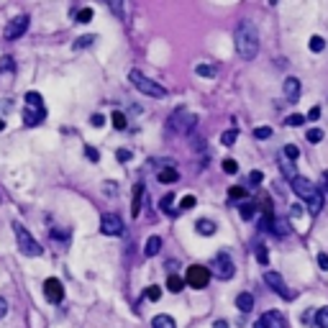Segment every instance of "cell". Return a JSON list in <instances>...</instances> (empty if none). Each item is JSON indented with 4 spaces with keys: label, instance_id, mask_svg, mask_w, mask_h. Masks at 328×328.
Segmentation results:
<instances>
[{
    "label": "cell",
    "instance_id": "29",
    "mask_svg": "<svg viewBox=\"0 0 328 328\" xmlns=\"http://www.w3.org/2000/svg\"><path fill=\"white\" fill-rule=\"evenodd\" d=\"M93 21V8H80L77 11V24H90Z\"/></svg>",
    "mask_w": 328,
    "mask_h": 328
},
{
    "label": "cell",
    "instance_id": "20",
    "mask_svg": "<svg viewBox=\"0 0 328 328\" xmlns=\"http://www.w3.org/2000/svg\"><path fill=\"white\" fill-rule=\"evenodd\" d=\"M151 325L154 328H177V323H174V318L172 315H154V320H151Z\"/></svg>",
    "mask_w": 328,
    "mask_h": 328
},
{
    "label": "cell",
    "instance_id": "54",
    "mask_svg": "<svg viewBox=\"0 0 328 328\" xmlns=\"http://www.w3.org/2000/svg\"><path fill=\"white\" fill-rule=\"evenodd\" d=\"M254 328H261V323H256V325H254Z\"/></svg>",
    "mask_w": 328,
    "mask_h": 328
},
{
    "label": "cell",
    "instance_id": "7",
    "mask_svg": "<svg viewBox=\"0 0 328 328\" xmlns=\"http://www.w3.org/2000/svg\"><path fill=\"white\" fill-rule=\"evenodd\" d=\"M100 231H103L105 236H121V233L126 231V226H123V221H121V215L105 213V215L100 218Z\"/></svg>",
    "mask_w": 328,
    "mask_h": 328
},
{
    "label": "cell",
    "instance_id": "10",
    "mask_svg": "<svg viewBox=\"0 0 328 328\" xmlns=\"http://www.w3.org/2000/svg\"><path fill=\"white\" fill-rule=\"evenodd\" d=\"M44 295H47L49 302H62L64 300V287H62V282L57 277H49L47 282H44Z\"/></svg>",
    "mask_w": 328,
    "mask_h": 328
},
{
    "label": "cell",
    "instance_id": "21",
    "mask_svg": "<svg viewBox=\"0 0 328 328\" xmlns=\"http://www.w3.org/2000/svg\"><path fill=\"white\" fill-rule=\"evenodd\" d=\"M238 213H241V218H244V221H251V218H254V213H256V203H251V200L241 203V205H238Z\"/></svg>",
    "mask_w": 328,
    "mask_h": 328
},
{
    "label": "cell",
    "instance_id": "4",
    "mask_svg": "<svg viewBox=\"0 0 328 328\" xmlns=\"http://www.w3.org/2000/svg\"><path fill=\"white\" fill-rule=\"evenodd\" d=\"M195 123H198V116H192L187 108H177V111L167 118L169 131H177V134H190L195 128Z\"/></svg>",
    "mask_w": 328,
    "mask_h": 328
},
{
    "label": "cell",
    "instance_id": "27",
    "mask_svg": "<svg viewBox=\"0 0 328 328\" xmlns=\"http://www.w3.org/2000/svg\"><path fill=\"white\" fill-rule=\"evenodd\" d=\"M272 233H277V236H287V233H290V228H287V223H285V221H279V218H274Z\"/></svg>",
    "mask_w": 328,
    "mask_h": 328
},
{
    "label": "cell",
    "instance_id": "11",
    "mask_svg": "<svg viewBox=\"0 0 328 328\" xmlns=\"http://www.w3.org/2000/svg\"><path fill=\"white\" fill-rule=\"evenodd\" d=\"M264 282H267V285H269L274 292H279L285 300H290V297H292V292L285 287V279H282V274H277V272H267V274H264Z\"/></svg>",
    "mask_w": 328,
    "mask_h": 328
},
{
    "label": "cell",
    "instance_id": "16",
    "mask_svg": "<svg viewBox=\"0 0 328 328\" xmlns=\"http://www.w3.org/2000/svg\"><path fill=\"white\" fill-rule=\"evenodd\" d=\"M162 251V238L159 236H149L146 238V246H144V254L146 256H154V254H159Z\"/></svg>",
    "mask_w": 328,
    "mask_h": 328
},
{
    "label": "cell",
    "instance_id": "53",
    "mask_svg": "<svg viewBox=\"0 0 328 328\" xmlns=\"http://www.w3.org/2000/svg\"><path fill=\"white\" fill-rule=\"evenodd\" d=\"M3 128H6V121H3V118H0V131H3Z\"/></svg>",
    "mask_w": 328,
    "mask_h": 328
},
{
    "label": "cell",
    "instance_id": "23",
    "mask_svg": "<svg viewBox=\"0 0 328 328\" xmlns=\"http://www.w3.org/2000/svg\"><path fill=\"white\" fill-rule=\"evenodd\" d=\"M236 139H238V128H228V131H223L221 144H223V146H233V144H236Z\"/></svg>",
    "mask_w": 328,
    "mask_h": 328
},
{
    "label": "cell",
    "instance_id": "35",
    "mask_svg": "<svg viewBox=\"0 0 328 328\" xmlns=\"http://www.w3.org/2000/svg\"><path fill=\"white\" fill-rule=\"evenodd\" d=\"M305 136H308V141H310V144H318V141H323V131H320V128H310Z\"/></svg>",
    "mask_w": 328,
    "mask_h": 328
},
{
    "label": "cell",
    "instance_id": "52",
    "mask_svg": "<svg viewBox=\"0 0 328 328\" xmlns=\"http://www.w3.org/2000/svg\"><path fill=\"white\" fill-rule=\"evenodd\" d=\"M213 328H228V323H226V320H215Z\"/></svg>",
    "mask_w": 328,
    "mask_h": 328
},
{
    "label": "cell",
    "instance_id": "49",
    "mask_svg": "<svg viewBox=\"0 0 328 328\" xmlns=\"http://www.w3.org/2000/svg\"><path fill=\"white\" fill-rule=\"evenodd\" d=\"M118 159H121V162H128V159H131V151H128V149H121V151H118Z\"/></svg>",
    "mask_w": 328,
    "mask_h": 328
},
{
    "label": "cell",
    "instance_id": "44",
    "mask_svg": "<svg viewBox=\"0 0 328 328\" xmlns=\"http://www.w3.org/2000/svg\"><path fill=\"white\" fill-rule=\"evenodd\" d=\"M244 195H246V190H244V187H231V190H228V198H231V200L244 198Z\"/></svg>",
    "mask_w": 328,
    "mask_h": 328
},
{
    "label": "cell",
    "instance_id": "8",
    "mask_svg": "<svg viewBox=\"0 0 328 328\" xmlns=\"http://www.w3.org/2000/svg\"><path fill=\"white\" fill-rule=\"evenodd\" d=\"M29 31V16H16L11 24L6 26V31H3V36L8 39V41H16V39H21Z\"/></svg>",
    "mask_w": 328,
    "mask_h": 328
},
{
    "label": "cell",
    "instance_id": "55",
    "mask_svg": "<svg viewBox=\"0 0 328 328\" xmlns=\"http://www.w3.org/2000/svg\"><path fill=\"white\" fill-rule=\"evenodd\" d=\"M325 180H328V174H325ZM325 190H328V187H325Z\"/></svg>",
    "mask_w": 328,
    "mask_h": 328
},
{
    "label": "cell",
    "instance_id": "50",
    "mask_svg": "<svg viewBox=\"0 0 328 328\" xmlns=\"http://www.w3.org/2000/svg\"><path fill=\"white\" fill-rule=\"evenodd\" d=\"M6 313H8V302L0 297V318H6Z\"/></svg>",
    "mask_w": 328,
    "mask_h": 328
},
{
    "label": "cell",
    "instance_id": "26",
    "mask_svg": "<svg viewBox=\"0 0 328 328\" xmlns=\"http://www.w3.org/2000/svg\"><path fill=\"white\" fill-rule=\"evenodd\" d=\"M315 328H328V308H320L315 313Z\"/></svg>",
    "mask_w": 328,
    "mask_h": 328
},
{
    "label": "cell",
    "instance_id": "34",
    "mask_svg": "<svg viewBox=\"0 0 328 328\" xmlns=\"http://www.w3.org/2000/svg\"><path fill=\"white\" fill-rule=\"evenodd\" d=\"M223 172H226V174H236V172H238V162L231 159V157L223 159Z\"/></svg>",
    "mask_w": 328,
    "mask_h": 328
},
{
    "label": "cell",
    "instance_id": "1",
    "mask_svg": "<svg viewBox=\"0 0 328 328\" xmlns=\"http://www.w3.org/2000/svg\"><path fill=\"white\" fill-rule=\"evenodd\" d=\"M236 52L241 59H254L259 52V34L251 21H241L236 29Z\"/></svg>",
    "mask_w": 328,
    "mask_h": 328
},
{
    "label": "cell",
    "instance_id": "18",
    "mask_svg": "<svg viewBox=\"0 0 328 328\" xmlns=\"http://www.w3.org/2000/svg\"><path fill=\"white\" fill-rule=\"evenodd\" d=\"M236 308L241 310V313H249V310L254 308V297H251L249 292H241V295L236 297Z\"/></svg>",
    "mask_w": 328,
    "mask_h": 328
},
{
    "label": "cell",
    "instance_id": "15",
    "mask_svg": "<svg viewBox=\"0 0 328 328\" xmlns=\"http://www.w3.org/2000/svg\"><path fill=\"white\" fill-rule=\"evenodd\" d=\"M157 180H159L162 185H172V182L180 180V172L174 169V167H162V169L157 172Z\"/></svg>",
    "mask_w": 328,
    "mask_h": 328
},
{
    "label": "cell",
    "instance_id": "24",
    "mask_svg": "<svg viewBox=\"0 0 328 328\" xmlns=\"http://www.w3.org/2000/svg\"><path fill=\"white\" fill-rule=\"evenodd\" d=\"M195 72H198L200 77H215L218 67H215V64H198V67H195Z\"/></svg>",
    "mask_w": 328,
    "mask_h": 328
},
{
    "label": "cell",
    "instance_id": "39",
    "mask_svg": "<svg viewBox=\"0 0 328 328\" xmlns=\"http://www.w3.org/2000/svg\"><path fill=\"white\" fill-rule=\"evenodd\" d=\"M290 128H295V126H302L305 123V116H300V113H295V116H287V121H285Z\"/></svg>",
    "mask_w": 328,
    "mask_h": 328
},
{
    "label": "cell",
    "instance_id": "12",
    "mask_svg": "<svg viewBox=\"0 0 328 328\" xmlns=\"http://www.w3.org/2000/svg\"><path fill=\"white\" fill-rule=\"evenodd\" d=\"M259 323H261V328H287V323H285V315H282V313H277V310H269V313H264Z\"/></svg>",
    "mask_w": 328,
    "mask_h": 328
},
{
    "label": "cell",
    "instance_id": "19",
    "mask_svg": "<svg viewBox=\"0 0 328 328\" xmlns=\"http://www.w3.org/2000/svg\"><path fill=\"white\" fill-rule=\"evenodd\" d=\"M195 228H198V233H203V236H213L218 226H215L213 221H208V218H200V221L195 223Z\"/></svg>",
    "mask_w": 328,
    "mask_h": 328
},
{
    "label": "cell",
    "instance_id": "40",
    "mask_svg": "<svg viewBox=\"0 0 328 328\" xmlns=\"http://www.w3.org/2000/svg\"><path fill=\"white\" fill-rule=\"evenodd\" d=\"M13 67H16V64H13V59L11 57H3V59H0V72H13Z\"/></svg>",
    "mask_w": 328,
    "mask_h": 328
},
{
    "label": "cell",
    "instance_id": "3",
    "mask_svg": "<svg viewBox=\"0 0 328 328\" xmlns=\"http://www.w3.org/2000/svg\"><path fill=\"white\" fill-rule=\"evenodd\" d=\"M128 80L134 82V87H136L139 93H144V95H149V98H164V95H167V90H164L159 82L144 77L139 70H131V72H128Z\"/></svg>",
    "mask_w": 328,
    "mask_h": 328
},
{
    "label": "cell",
    "instance_id": "5",
    "mask_svg": "<svg viewBox=\"0 0 328 328\" xmlns=\"http://www.w3.org/2000/svg\"><path fill=\"white\" fill-rule=\"evenodd\" d=\"M13 231H16V238H18V249H21V254H26V256H41V246H39V241L36 238L24 228V223H13Z\"/></svg>",
    "mask_w": 328,
    "mask_h": 328
},
{
    "label": "cell",
    "instance_id": "13",
    "mask_svg": "<svg viewBox=\"0 0 328 328\" xmlns=\"http://www.w3.org/2000/svg\"><path fill=\"white\" fill-rule=\"evenodd\" d=\"M44 118H47V111H44V108L26 105V111H24V123H26V126H39Z\"/></svg>",
    "mask_w": 328,
    "mask_h": 328
},
{
    "label": "cell",
    "instance_id": "38",
    "mask_svg": "<svg viewBox=\"0 0 328 328\" xmlns=\"http://www.w3.org/2000/svg\"><path fill=\"white\" fill-rule=\"evenodd\" d=\"M159 297H162V290H159L157 285H151V287H146V300H154V302H157Z\"/></svg>",
    "mask_w": 328,
    "mask_h": 328
},
{
    "label": "cell",
    "instance_id": "22",
    "mask_svg": "<svg viewBox=\"0 0 328 328\" xmlns=\"http://www.w3.org/2000/svg\"><path fill=\"white\" fill-rule=\"evenodd\" d=\"M167 290H169V292H182V290H185V282H182L177 274H169V279H167Z\"/></svg>",
    "mask_w": 328,
    "mask_h": 328
},
{
    "label": "cell",
    "instance_id": "30",
    "mask_svg": "<svg viewBox=\"0 0 328 328\" xmlns=\"http://www.w3.org/2000/svg\"><path fill=\"white\" fill-rule=\"evenodd\" d=\"M174 195H164V198H162V210L167 213V215H174Z\"/></svg>",
    "mask_w": 328,
    "mask_h": 328
},
{
    "label": "cell",
    "instance_id": "42",
    "mask_svg": "<svg viewBox=\"0 0 328 328\" xmlns=\"http://www.w3.org/2000/svg\"><path fill=\"white\" fill-rule=\"evenodd\" d=\"M300 215H302V205H300V203H292V205H290V218H292V221H297Z\"/></svg>",
    "mask_w": 328,
    "mask_h": 328
},
{
    "label": "cell",
    "instance_id": "32",
    "mask_svg": "<svg viewBox=\"0 0 328 328\" xmlns=\"http://www.w3.org/2000/svg\"><path fill=\"white\" fill-rule=\"evenodd\" d=\"M26 103L34 105V108H44V100H41L39 93H26Z\"/></svg>",
    "mask_w": 328,
    "mask_h": 328
},
{
    "label": "cell",
    "instance_id": "41",
    "mask_svg": "<svg viewBox=\"0 0 328 328\" xmlns=\"http://www.w3.org/2000/svg\"><path fill=\"white\" fill-rule=\"evenodd\" d=\"M180 208H182V210H190V208H195V198H192V195H185V198L180 200Z\"/></svg>",
    "mask_w": 328,
    "mask_h": 328
},
{
    "label": "cell",
    "instance_id": "46",
    "mask_svg": "<svg viewBox=\"0 0 328 328\" xmlns=\"http://www.w3.org/2000/svg\"><path fill=\"white\" fill-rule=\"evenodd\" d=\"M318 267H320L323 272H328V254H323V251L318 254Z\"/></svg>",
    "mask_w": 328,
    "mask_h": 328
},
{
    "label": "cell",
    "instance_id": "28",
    "mask_svg": "<svg viewBox=\"0 0 328 328\" xmlns=\"http://www.w3.org/2000/svg\"><path fill=\"white\" fill-rule=\"evenodd\" d=\"M308 47H310V52H323V49H325V39H323V36H310Z\"/></svg>",
    "mask_w": 328,
    "mask_h": 328
},
{
    "label": "cell",
    "instance_id": "45",
    "mask_svg": "<svg viewBox=\"0 0 328 328\" xmlns=\"http://www.w3.org/2000/svg\"><path fill=\"white\" fill-rule=\"evenodd\" d=\"M261 180H264V174H261V172H259V169H254V172H251V174H249V182H251V185H259V182H261Z\"/></svg>",
    "mask_w": 328,
    "mask_h": 328
},
{
    "label": "cell",
    "instance_id": "31",
    "mask_svg": "<svg viewBox=\"0 0 328 328\" xmlns=\"http://www.w3.org/2000/svg\"><path fill=\"white\" fill-rule=\"evenodd\" d=\"M95 44V36H80L75 41V49H87V47H93Z\"/></svg>",
    "mask_w": 328,
    "mask_h": 328
},
{
    "label": "cell",
    "instance_id": "47",
    "mask_svg": "<svg viewBox=\"0 0 328 328\" xmlns=\"http://www.w3.org/2000/svg\"><path fill=\"white\" fill-rule=\"evenodd\" d=\"M90 123H93V126H95V128H103V126H105V118H103V116H100V113H95V116H93V118H90Z\"/></svg>",
    "mask_w": 328,
    "mask_h": 328
},
{
    "label": "cell",
    "instance_id": "14",
    "mask_svg": "<svg viewBox=\"0 0 328 328\" xmlns=\"http://www.w3.org/2000/svg\"><path fill=\"white\" fill-rule=\"evenodd\" d=\"M282 87H285V98H287L290 103H295V100L300 98V93H302V85H300L297 77H287Z\"/></svg>",
    "mask_w": 328,
    "mask_h": 328
},
{
    "label": "cell",
    "instance_id": "51",
    "mask_svg": "<svg viewBox=\"0 0 328 328\" xmlns=\"http://www.w3.org/2000/svg\"><path fill=\"white\" fill-rule=\"evenodd\" d=\"M105 185H108V187H105V192H108V195L116 192V182H105Z\"/></svg>",
    "mask_w": 328,
    "mask_h": 328
},
{
    "label": "cell",
    "instance_id": "33",
    "mask_svg": "<svg viewBox=\"0 0 328 328\" xmlns=\"http://www.w3.org/2000/svg\"><path fill=\"white\" fill-rule=\"evenodd\" d=\"M111 121H113V126H116L118 131H123V128H126V116H123L121 111H116V113L111 116Z\"/></svg>",
    "mask_w": 328,
    "mask_h": 328
},
{
    "label": "cell",
    "instance_id": "9",
    "mask_svg": "<svg viewBox=\"0 0 328 328\" xmlns=\"http://www.w3.org/2000/svg\"><path fill=\"white\" fill-rule=\"evenodd\" d=\"M213 267H215V277H218V279H231V277H233V272H236L233 259H231L228 254H218Z\"/></svg>",
    "mask_w": 328,
    "mask_h": 328
},
{
    "label": "cell",
    "instance_id": "6",
    "mask_svg": "<svg viewBox=\"0 0 328 328\" xmlns=\"http://www.w3.org/2000/svg\"><path fill=\"white\" fill-rule=\"evenodd\" d=\"M185 282L192 287V290H205L208 287V282H210V272L200 264H192L185 274Z\"/></svg>",
    "mask_w": 328,
    "mask_h": 328
},
{
    "label": "cell",
    "instance_id": "25",
    "mask_svg": "<svg viewBox=\"0 0 328 328\" xmlns=\"http://www.w3.org/2000/svg\"><path fill=\"white\" fill-rule=\"evenodd\" d=\"M254 254H256V259H259V264H269V251H267L264 244H256V246H254Z\"/></svg>",
    "mask_w": 328,
    "mask_h": 328
},
{
    "label": "cell",
    "instance_id": "17",
    "mask_svg": "<svg viewBox=\"0 0 328 328\" xmlns=\"http://www.w3.org/2000/svg\"><path fill=\"white\" fill-rule=\"evenodd\" d=\"M141 195H144V185L139 182L134 187V198H131V213H134V218L141 213Z\"/></svg>",
    "mask_w": 328,
    "mask_h": 328
},
{
    "label": "cell",
    "instance_id": "48",
    "mask_svg": "<svg viewBox=\"0 0 328 328\" xmlns=\"http://www.w3.org/2000/svg\"><path fill=\"white\" fill-rule=\"evenodd\" d=\"M308 118H310V121H318V118H320V108H318V105H315V108H310Z\"/></svg>",
    "mask_w": 328,
    "mask_h": 328
},
{
    "label": "cell",
    "instance_id": "2",
    "mask_svg": "<svg viewBox=\"0 0 328 328\" xmlns=\"http://www.w3.org/2000/svg\"><path fill=\"white\" fill-rule=\"evenodd\" d=\"M292 192L297 195L300 200L308 203V208H310L313 215H318V213L323 210V192H320L318 185H313L308 177H295V180H292Z\"/></svg>",
    "mask_w": 328,
    "mask_h": 328
},
{
    "label": "cell",
    "instance_id": "43",
    "mask_svg": "<svg viewBox=\"0 0 328 328\" xmlns=\"http://www.w3.org/2000/svg\"><path fill=\"white\" fill-rule=\"evenodd\" d=\"M85 157L90 159V162H100V154H98V149H93V146H87V149H85Z\"/></svg>",
    "mask_w": 328,
    "mask_h": 328
},
{
    "label": "cell",
    "instance_id": "37",
    "mask_svg": "<svg viewBox=\"0 0 328 328\" xmlns=\"http://www.w3.org/2000/svg\"><path fill=\"white\" fill-rule=\"evenodd\" d=\"M254 136L256 139H269L272 136V128L269 126H259V128H254Z\"/></svg>",
    "mask_w": 328,
    "mask_h": 328
},
{
    "label": "cell",
    "instance_id": "36",
    "mask_svg": "<svg viewBox=\"0 0 328 328\" xmlns=\"http://www.w3.org/2000/svg\"><path fill=\"white\" fill-rule=\"evenodd\" d=\"M285 157H287L290 162H295V159L300 157V149H297L295 144H287V146H285Z\"/></svg>",
    "mask_w": 328,
    "mask_h": 328
}]
</instances>
